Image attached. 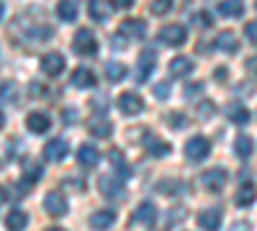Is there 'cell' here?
<instances>
[{"label": "cell", "instance_id": "484cf974", "mask_svg": "<svg viewBox=\"0 0 257 231\" xmlns=\"http://www.w3.org/2000/svg\"><path fill=\"white\" fill-rule=\"evenodd\" d=\"M41 180V164L39 162H26L24 164V185H34Z\"/></svg>", "mask_w": 257, "mask_h": 231}, {"label": "cell", "instance_id": "9c48e42d", "mask_svg": "<svg viewBox=\"0 0 257 231\" xmlns=\"http://www.w3.org/2000/svg\"><path fill=\"white\" fill-rule=\"evenodd\" d=\"M67 152H70V146H67V141H64V139H52L44 146V157L49 162H62L64 157H67Z\"/></svg>", "mask_w": 257, "mask_h": 231}, {"label": "cell", "instance_id": "d6986e66", "mask_svg": "<svg viewBox=\"0 0 257 231\" xmlns=\"http://www.w3.org/2000/svg\"><path fill=\"white\" fill-rule=\"evenodd\" d=\"M111 11H113V6L105 3V0H90V6H88V13L93 21H105L111 16Z\"/></svg>", "mask_w": 257, "mask_h": 231}, {"label": "cell", "instance_id": "f1b7e54d", "mask_svg": "<svg viewBox=\"0 0 257 231\" xmlns=\"http://www.w3.org/2000/svg\"><path fill=\"white\" fill-rule=\"evenodd\" d=\"M105 77H108V82H121L126 77V67L121 62H108L105 65Z\"/></svg>", "mask_w": 257, "mask_h": 231}, {"label": "cell", "instance_id": "ee69618b", "mask_svg": "<svg viewBox=\"0 0 257 231\" xmlns=\"http://www.w3.org/2000/svg\"><path fill=\"white\" fill-rule=\"evenodd\" d=\"M213 77H216V80H226V67H216V72H213Z\"/></svg>", "mask_w": 257, "mask_h": 231}, {"label": "cell", "instance_id": "ba28073f", "mask_svg": "<svg viewBox=\"0 0 257 231\" xmlns=\"http://www.w3.org/2000/svg\"><path fill=\"white\" fill-rule=\"evenodd\" d=\"M121 34L126 39H144L147 36V24L142 18H126L121 24Z\"/></svg>", "mask_w": 257, "mask_h": 231}, {"label": "cell", "instance_id": "e0dca14e", "mask_svg": "<svg viewBox=\"0 0 257 231\" xmlns=\"http://www.w3.org/2000/svg\"><path fill=\"white\" fill-rule=\"evenodd\" d=\"M155 218H157L155 203H142V205L137 208V213L132 216V223H152Z\"/></svg>", "mask_w": 257, "mask_h": 231}, {"label": "cell", "instance_id": "60d3db41", "mask_svg": "<svg viewBox=\"0 0 257 231\" xmlns=\"http://www.w3.org/2000/svg\"><path fill=\"white\" fill-rule=\"evenodd\" d=\"M64 121L75 123V121H77V111H75V108H67V111H64Z\"/></svg>", "mask_w": 257, "mask_h": 231}, {"label": "cell", "instance_id": "4316f807", "mask_svg": "<svg viewBox=\"0 0 257 231\" xmlns=\"http://www.w3.org/2000/svg\"><path fill=\"white\" fill-rule=\"evenodd\" d=\"M229 121H234V123H239V126H244L247 121H249V111L244 108V106H239V103H231L229 106Z\"/></svg>", "mask_w": 257, "mask_h": 231}, {"label": "cell", "instance_id": "f6af8a7d", "mask_svg": "<svg viewBox=\"0 0 257 231\" xmlns=\"http://www.w3.org/2000/svg\"><path fill=\"white\" fill-rule=\"evenodd\" d=\"M6 126V116H3V111H0V129Z\"/></svg>", "mask_w": 257, "mask_h": 231}, {"label": "cell", "instance_id": "52a82bcc", "mask_svg": "<svg viewBox=\"0 0 257 231\" xmlns=\"http://www.w3.org/2000/svg\"><path fill=\"white\" fill-rule=\"evenodd\" d=\"M41 70H44V75H49V77H59L62 70H64V57L57 54V52L44 54L41 57Z\"/></svg>", "mask_w": 257, "mask_h": 231}, {"label": "cell", "instance_id": "44dd1931", "mask_svg": "<svg viewBox=\"0 0 257 231\" xmlns=\"http://www.w3.org/2000/svg\"><path fill=\"white\" fill-rule=\"evenodd\" d=\"M113 131V126H111V121L108 118H103V116H95L93 121H90V134L93 136H98V139H105Z\"/></svg>", "mask_w": 257, "mask_h": 231}, {"label": "cell", "instance_id": "836d02e7", "mask_svg": "<svg viewBox=\"0 0 257 231\" xmlns=\"http://www.w3.org/2000/svg\"><path fill=\"white\" fill-rule=\"evenodd\" d=\"M193 26H203V29H208L211 26V16L208 13H203V11H198V13H193Z\"/></svg>", "mask_w": 257, "mask_h": 231}, {"label": "cell", "instance_id": "4dcf8cb0", "mask_svg": "<svg viewBox=\"0 0 257 231\" xmlns=\"http://www.w3.org/2000/svg\"><path fill=\"white\" fill-rule=\"evenodd\" d=\"M170 8H173V0H152V6H149V11L155 16H165L170 13Z\"/></svg>", "mask_w": 257, "mask_h": 231}, {"label": "cell", "instance_id": "8d00e7d4", "mask_svg": "<svg viewBox=\"0 0 257 231\" xmlns=\"http://www.w3.org/2000/svg\"><path fill=\"white\" fill-rule=\"evenodd\" d=\"M203 90V82H190V85L185 88V98H193V95H198Z\"/></svg>", "mask_w": 257, "mask_h": 231}, {"label": "cell", "instance_id": "f546056e", "mask_svg": "<svg viewBox=\"0 0 257 231\" xmlns=\"http://www.w3.org/2000/svg\"><path fill=\"white\" fill-rule=\"evenodd\" d=\"M234 152H237V157H242V159H249V154H252V139L249 136H237V141H234Z\"/></svg>", "mask_w": 257, "mask_h": 231}, {"label": "cell", "instance_id": "8992f818", "mask_svg": "<svg viewBox=\"0 0 257 231\" xmlns=\"http://www.w3.org/2000/svg\"><path fill=\"white\" fill-rule=\"evenodd\" d=\"M203 185H206V190H211V193L224 190V185H226V170H221V167L206 170L203 172Z\"/></svg>", "mask_w": 257, "mask_h": 231}, {"label": "cell", "instance_id": "603a6c76", "mask_svg": "<svg viewBox=\"0 0 257 231\" xmlns=\"http://www.w3.org/2000/svg\"><path fill=\"white\" fill-rule=\"evenodd\" d=\"M147 152L152 157H167L170 154V144L162 141V139H155V136H147Z\"/></svg>", "mask_w": 257, "mask_h": 231}, {"label": "cell", "instance_id": "d4e9b609", "mask_svg": "<svg viewBox=\"0 0 257 231\" xmlns=\"http://www.w3.org/2000/svg\"><path fill=\"white\" fill-rule=\"evenodd\" d=\"M26 223H29V216H26L24 211H11V213H8V218H6L8 231H24V228H26Z\"/></svg>", "mask_w": 257, "mask_h": 231}, {"label": "cell", "instance_id": "74e56055", "mask_svg": "<svg viewBox=\"0 0 257 231\" xmlns=\"http://www.w3.org/2000/svg\"><path fill=\"white\" fill-rule=\"evenodd\" d=\"M244 31H247V39L252 41V44H257V21H249Z\"/></svg>", "mask_w": 257, "mask_h": 231}, {"label": "cell", "instance_id": "5bb4252c", "mask_svg": "<svg viewBox=\"0 0 257 231\" xmlns=\"http://www.w3.org/2000/svg\"><path fill=\"white\" fill-rule=\"evenodd\" d=\"M216 49H221V52H226V54H234V52L239 49L237 34H234V31H221V34L216 36Z\"/></svg>", "mask_w": 257, "mask_h": 231}, {"label": "cell", "instance_id": "ab89813d", "mask_svg": "<svg viewBox=\"0 0 257 231\" xmlns=\"http://www.w3.org/2000/svg\"><path fill=\"white\" fill-rule=\"evenodd\" d=\"M167 123H170V126H178V129H180V126H185V118H183L180 113H173V116L167 118Z\"/></svg>", "mask_w": 257, "mask_h": 231}, {"label": "cell", "instance_id": "7c38bea8", "mask_svg": "<svg viewBox=\"0 0 257 231\" xmlns=\"http://www.w3.org/2000/svg\"><path fill=\"white\" fill-rule=\"evenodd\" d=\"M77 162H80L82 167H88V170H90V167H95V164L100 162V152L95 149L93 144H82L80 149H77Z\"/></svg>", "mask_w": 257, "mask_h": 231}, {"label": "cell", "instance_id": "d6a6232c", "mask_svg": "<svg viewBox=\"0 0 257 231\" xmlns=\"http://www.w3.org/2000/svg\"><path fill=\"white\" fill-rule=\"evenodd\" d=\"M213 108H216V106H213L211 100H203L201 106H198V118H201V121H208V118L213 116Z\"/></svg>", "mask_w": 257, "mask_h": 231}, {"label": "cell", "instance_id": "e575fe53", "mask_svg": "<svg viewBox=\"0 0 257 231\" xmlns=\"http://www.w3.org/2000/svg\"><path fill=\"white\" fill-rule=\"evenodd\" d=\"M155 95H157L160 100L170 98V85H167V82H157V88H155Z\"/></svg>", "mask_w": 257, "mask_h": 231}, {"label": "cell", "instance_id": "7bdbcfd3", "mask_svg": "<svg viewBox=\"0 0 257 231\" xmlns=\"http://www.w3.org/2000/svg\"><path fill=\"white\" fill-rule=\"evenodd\" d=\"M31 90H34V95H36V98H41V95H44V85H39V82H34V85H31Z\"/></svg>", "mask_w": 257, "mask_h": 231}, {"label": "cell", "instance_id": "b9f144b4", "mask_svg": "<svg viewBox=\"0 0 257 231\" xmlns=\"http://www.w3.org/2000/svg\"><path fill=\"white\" fill-rule=\"evenodd\" d=\"M247 70L257 77V57H249V59H247Z\"/></svg>", "mask_w": 257, "mask_h": 231}, {"label": "cell", "instance_id": "4fadbf2b", "mask_svg": "<svg viewBox=\"0 0 257 231\" xmlns=\"http://www.w3.org/2000/svg\"><path fill=\"white\" fill-rule=\"evenodd\" d=\"M72 85L75 88H95V75H93V70H88V67H77L75 72H72Z\"/></svg>", "mask_w": 257, "mask_h": 231}, {"label": "cell", "instance_id": "1f68e13d", "mask_svg": "<svg viewBox=\"0 0 257 231\" xmlns=\"http://www.w3.org/2000/svg\"><path fill=\"white\" fill-rule=\"evenodd\" d=\"M108 159H111V164H116V167H118V170H121V175H123V177L128 175V172H126V162H123V154H121L118 149H111Z\"/></svg>", "mask_w": 257, "mask_h": 231}, {"label": "cell", "instance_id": "bcb514c9", "mask_svg": "<svg viewBox=\"0 0 257 231\" xmlns=\"http://www.w3.org/2000/svg\"><path fill=\"white\" fill-rule=\"evenodd\" d=\"M47 231H64V228H57V226H52V228H47Z\"/></svg>", "mask_w": 257, "mask_h": 231}, {"label": "cell", "instance_id": "5b68a950", "mask_svg": "<svg viewBox=\"0 0 257 231\" xmlns=\"http://www.w3.org/2000/svg\"><path fill=\"white\" fill-rule=\"evenodd\" d=\"M185 39H188V31L183 26H178V24L175 26H165L160 31V41H162V44H167V47H183Z\"/></svg>", "mask_w": 257, "mask_h": 231}, {"label": "cell", "instance_id": "d590c367", "mask_svg": "<svg viewBox=\"0 0 257 231\" xmlns=\"http://www.w3.org/2000/svg\"><path fill=\"white\" fill-rule=\"evenodd\" d=\"M0 98H3V100H16V85H13V82H11V85H3Z\"/></svg>", "mask_w": 257, "mask_h": 231}, {"label": "cell", "instance_id": "277c9868", "mask_svg": "<svg viewBox=\"0 0 257 231\" xmlns=\"http://www.w3.org/2000/svg\"><path fill=\"white\" fill-rule=\"evenodd\" d=\"M118 111H121L123 116H137V113H142V111H144L142 95H137V93H123V95L118 98Z\"/></svg>", "mask_w": 257, "mask_h": 231}, {"label": "cell", "instance_id": "7402d4cb", "mask_svg": "<svg viewBox=\"0 0 257 231\" xmlns=\"http://www.w3.org/2000/svg\"><path fill=\"white\" fill-rule=\"evenodd\" d=\"M254 198H257V190H254V185H249V182H244L239 190H237V205H242V208H247V205H252L254 203Z\"/></svg>", "mask_w": 257, "mask_h": 231}, {"label": "cell", "instance_id": "9a60e30c", "mask_svg": "<svg viewBox=\"0 0 257 231\" xmlns=\"http://www.w3.org/2000/svg\"><path fill=\"white\" fill-rule=\"evenodd\" d=\"M155 62H157L155 49H144V52L139 54V80H142V82L149 77V72L155 70Z\"/></svg>", "mask_w": 257, "mask_h": 231}, {"label": "cell", "instance_id": "ac0fdd59", "mask_svg": "<svg viewBox=\"0 0 257 231\" xmlns=\"http://www.w3.org/2000/svg\"><path fill=\"white\" fill-rule=\"evenodd\" d=\"M198 223H201V228H206V231H216V228L221 226V211H213V208H208V211L198 213Z\"/></svg>", "mask_w": 257, "mask_h": 231}, {"label": "cell", "instance_id": "6da1fadb", "mask_svg": "<svg viewBox=\"0 0 257 231\" xmlns=\"http://www.w3.org/2000/svg\"><path fill=\"white\" fill-rule=\"evenodd\" d=\"M208 154H211V144H208L206 136H193V139H188V144H185V157H188L190 162H203Z\"/></svg>", "mask_w": 257, "mask_h": 231}, {"label": "cell", "instance_id": "f35d334b", "mask_svg": "<svg viewBox=\"0 0 257 231\" xmlns=\"http://www.w3.org/2000/svg\"><path fill=\"white\" fill-rule=\"evenodd\" d=\"M111 6H113V11H123V8H132L134 0H111Z\"/></svg>", "mask_w": 257, "mask_h": 231}, {"label": "cell", "instance_id": "2e32d148", "mask_svg": "<svg viewBox=\"0 0 257 231\" xmlns=\"http://www.w3.org/2000/svg\"><path fill=\"white\" fill-rule=\"evenodd\" d=\"M113 221H116V213L113 211H95L93 216H90V226L95 228V231H105L108 226H113Z\"/></svg>", "mask_w": 257, "mask_h": 231}, {"label": "cell", "instance_id": "83f0119b", "mask_svg": "<svg viewBox=\"0 0 257 231\" xmlns=\"http://www.w3.org/2000/svg\"><path fill=\"white\" fill-rule=\"evenodd\" d=\"M242 0H221V6H219V13L221 16H229V18H237L242 16Z\"/></svg>", "mask_w": 257, "mask_h": 231}, {"label": "cell", "instance_id": "30bf717a", "mask_svg": "<svg viewBox=\"0 0 257 231\" xmlns=\"http://www.w3.org/2000/svg\"><path fill=\"white\" fill-rule=\"evenodd\" d=\"M49 116L47 113H41V111H34L26 116V126H29V131L31 134H47L49 131Z\"/></svg>", "mask_w": 257, "mask_h": 231}, {"label": "cell", "instance_id": "7a4b0ae2", "mask_svg": "<svg viewBox=\"0 0 257 231\" xmlns=\"http://www.w3.org/2000/svg\"><path fill=\"white\" fill-rule=\"evenodd\" d=\"M75 52L85 54V57H90V54L98 52V39L93 36L90 29H77V34H75Z\"/></svg>", "mask_w": 257, "mask_h": 231}, {"label": "cell", "instance_id": "3957f363", "mask_svg": "<svg viewBox=\"0 0 257 231\" xmlns=\"http://www.w3.org/2000/svg\"><path fill=\"white\" fill-rule=\"evenodd\" d=\"M98 190L105 195V198H123V182L121 177H113V175H103L98 180Z\"/></svg>", "mask_w": 257, "mask_h": 231}, {"label": "cell", "instance_id": "8fae6325", "mask_svg": "<svg viewBox=\"0 0 257 231\" xmlns=\"http://www.w3.org/2000/svg\"><path fill=\"white\" fill-rule=\"evenodd\" d=\"M44 208L52 213V216H64L67 213V198H64L62 193H49L47 198H44Z\"/></svg>", "mask_w": 257, "mask_h": 231}, {"label": "cell", "instance_id": "7dc6e473", "mask_svg": "<svg viewBox=\"0 0 257 231\" xmlns=\"http://www.w3.org/2000/svg\"><path fill=\"white\" fill-rule=\"evenodd\" d=\"M0 16H3V3H0Z\"/></svg>", "mask_w": 257, "mask_h": 231}, {"label": "cell", "instance_id": "c3c4849f", "mask_svg": "<svg viewBox=\"0 0 257 231\" xmlns=\"http://www.w3.org/2000/svg\"><path fill=\"white\" fill-rule=\"evenodd\" d=\"M0 200H3V190H0Z\"/></svg>", "mask_w": 257, "mask_h": 231}, {"label": "cell", "instance_id": "cb8c5ba5", "mask_svg": "<svg viewBox=\"0 0 257 231\" xmlns=\"http://www.w3.org/2000/svg\"><path fill=\"white\" fill-rule=\"evenodd\" d=\"M57 16L62 21H75L77 18V3L75 0H59L57 3Z\"/></svg>", "mask_w": 257, "mask_h": 231}, {"label": "cell", "instance_id": "ffe728a7", "mask_svg": "<svg viewBox=\"0 0 257 231\" xmlns=\"http://www.w3.org/2000/svg\"><path fill=\"white\" fill-rule=\"evenodd\" d=\"M193 70V62L188 57H175L173 62H170V75L173 77H188Z\"/></svg>", "mask_w": 257, "mask_h": 231}]
</instances>
